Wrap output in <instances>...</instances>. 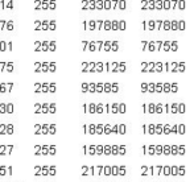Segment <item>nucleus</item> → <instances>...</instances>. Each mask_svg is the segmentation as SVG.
I'll return each instance as SVG.
<instances>
[{
	"label": "nucleus",
	"instance_id": "obj_1",
	"mask_svg": "<svg viewBox=\"0 0 194 182\" xmlns=\"http://www.w3.org/2000/svg\"><path fill=\"white\" fill-rule=\"evenodd\" d=\"M13 112H15V106H13V103L8 102V103H7V114H13Z\"/></svg>",
	"mask_w": 194,
	"mask_h": 182
},
{
	"label": "nucleus",
	"instance_id": "obj_2",
	"mask_svg": "<svg viewBox=\"0 0 194 182\" xmlns=\"http://www.w3.org/2000/svg\"><path fill=\"white\" fill-rule=\"evenodd\" d=\"M15 131V125L12 124V123H8L7 124V135H12Z\"/></svg>",
	"mask_w": 194,
	"mask_h": 182
},
{
	"label": "nucleus",
	"instance_id": "obj_3",
	"mask_svg": "<svg viewBox=\"0 0 194 182\" xmlns=\"http://www.w3.org/2000/svg\"><path fill=\"white\" fill-rule=\"evenodd\" d=\"M6 50H8V42L0 41V52H6Z\"/></svg>",
	"mask_w": 194,
	"mask_h": 182
},
{
	"label": "nucleus",
	"instance_id": "obj_4",
	"mask_svg": "<svg viewBox=\"0 0 194 182\" xmlns=\"http://www.w3.org/2000/svg\"><path fill=\"white\" fill-rule=\"evenodd\" d=\"M56 28H57V21L54 20H50V23H49V31H56Z\"/></svg>",
	"mask_w": 194,
	"mask_h": 182
},
{
	"label": "nucleus",
	"instance_id": "obj_5",
	"mask_svg": "<svg viewBox=\"0 0 194 182\" xmlns=\"http://www.w3.org/2000/svg\"><path fill=\"white\" fill-rule=\"evenodd\" d=\"M13 27H15V24H13V20H8L7 21V25H6V29L7 31H13Z\"/></svg>",
	"mask_w": 194,
	"mask_h": 182
},
{
	"label": "nucleus",
	"instance_id": "obj_6",
	"mask_svg": "<svg viewBox=\"0 0 194 182\" xmlns=\"http://www.w3.org/2000/svg\"><path fill=\"white\" fill-rule=\"evenodd\" d=\"M56 7H57V2L56 0H50V2H49V11H54Z\"/></svg>",
	"mask_w": 194,
	"mask_h": 182
},
{
	"label": "nucleus",
	"instance_id": "obj_7",
	"mask_svg": "<svg viewBox=\"0 0 194 182\" xmlns=\"http://www.w3.org/2000/svg\"><path fill=\"white\" fill-rule=\"evenodd\" d=\"M56 48H57V42L54 40H52L50 45H49V52H56Z\"/></svg>",
	"mask_w": 194,
	"mask_h": 182
},
{
	"label": "nucleus",
	"instance_id": "obj_8",
	"mask_svg": "<svg viewBox=\"0 0 194 182\" xmlns=\"http://www.w3.org/2000/svg\"><path fill=\"white\" fill-rule=\"evenodd\" d=\"M13 66H15V63L11 61V62H8L7 63V67H6V71H8V73H12L13 71Z\"/></svg>",
	"mask_w": 194,
	"mask_h": 182
},
{
	"label": "nucleus",
	"instance_id": "obj_9",
	"mask_svg": "<svg viewBox=\"0 0 194 182\" xmlns=\"http://www.w3.org/2000/svg\"><path fill=\"white\" fill-rule=\"evenodd\" d=\"M56 67H57L56 62L52 61V62H50V65H49V73H56Z\"/></svg>",
	"mask_w": 194,
	"mask_h": 182
},
{
	"label": "nucleus",
	"instance_id": "obj_10",
	"mask_svg": "<svg viewBox=\"0 0 194 182\" xmlns=\"http://www.w3.org/2000/svg\"><path fill=\"white\" fill-rule=\"evenodd\" d=\"M49 92H52V94L56 92V82H50V86H49Z\"/></svg>",
	"mask_w": 194,
	"mask_h": 182
},
{
	"label": "nucleus",
	"instance_id": "obj_11",
	"mask_svg": "<svg viewBox=\"0 0 194 182\" xmlns=\"http://www.w3.org/2000/svg\"><path fill=\"white\" fill-rule=\"evenodd\" d=\"M13 6H15L13 0H8V2H7V6H6V9H13Z\"/></svg>",
	"mask_w": 194,
	"mask_h": 182
},
{
	"label": "nucleus",
	"instance_id": "obj_12",
	"mask_svg": "<svg viewBox=\"0 0 194 182\" xmlns=\"http://www.w3.org/2000/svg\"><path fill=\"white\" fill-rule=\"evenodd\" d=\"M13 86H15V83H13V82H8V83H7V91H8V92H11V91H12V88H13Z\"/></svg>",
	"mask_w": 194,
	"mask_h": 182
},
{
	"label": "nucleus",
	"instance_id": "obj_13",
	"mask_svg": "<svg viewBox=\"0 0 194 182\" xmlns=\"http://www.w3.org/2000/svg\"><path fill=\"white\" fill-rule=\"evenodd\" d=\"M12 48H13V42L12 41H8V50L12 52Z\"/></svg>",
	"mask_w": 194,
	"mask_h": 182
},
{
	"label": "nucleus",
	"instance_id": "obj_14",
	"mask_svg": "<svg viewBox=\"0 0 194 182\" xmlns=\"http://www.w3.org/2000/svg\"><path fill=\"white\" fill-rule=\"evenodd\" d=\"M12 171H13V169H12V166L9 165V166H8V174H9V176H12Z\"/></svg>",
	"mask_w": 194,
	"mask_h": 182
}]
</instances>
